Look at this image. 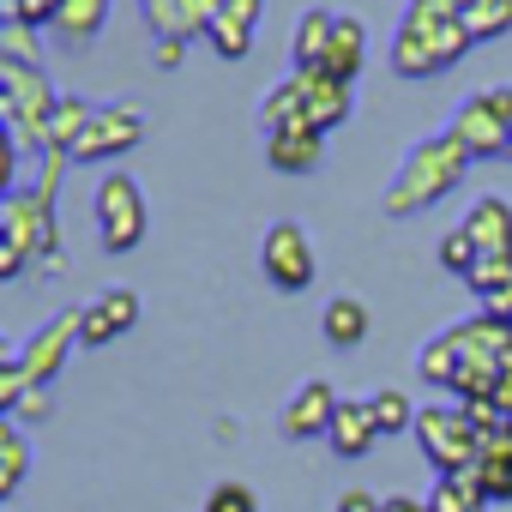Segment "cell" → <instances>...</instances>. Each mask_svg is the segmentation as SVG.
Returning <instances> with one entry per match:
<instances>
[{"label": "cell", "instance_id": "1", "mask_svg": "<svg viewBox=\"0 0 512 512\" xmlns=\"http://www.w3.org/2000/svg\"><path fill=\"white\" fill-rule=\"evenodd\" d=\"M73 169L67 151H49L43 157V175L31 187H13L0 199V278H19L31 260L49 266V272H67V253H61V175Z\"/></svg>", "mask_w": 512, "mask_h": 512}, {"label": "cell", "instance_id": "2", "mask_svg": "<svg viewBox=\"0 0 512 512\" xmlns=\"http://www.w3.org/2000/svg\"><path fill=\"white\" fill-rule=\"evenodd\" d=\"M476 43L458 25V0H410L398 37H392V73L398 79H434L452 61H464Z\"/></svg>", "mask_w": 512, "mask_h": 512}, {"label": "cell", "instance_id": "3", "mask_svg": "<svg viewBox=\"0 0 512 512\" xmlns=\"http://www.w3.org/2000/svg\"><path fill=\"white\" fill-rule=\"evenodd\" d=\"M470 151L452 139V133H428V139H416L410 151H404V163H398V175L386 181V217H416V211H428L434 199H446L464 175H470Z\"/></svg>", "mask_w": 512, "mask_h": 512}, {"label": "cell", "instance_id": "4", "mask_svg": "<svg viewBox=\"0 0 512 512\" xmlns=\"http://www.w3.org/2000/svg\"><path fill=\"white\" fill-rule=\"evenodd\" d=\"M416 440H422V458L440 470V476H464L476 470L482 458V428L470 422V410L458 404H440V410H416Z\"/></svg>", "mask_w": 512, "mask_h": 512}, {"label": "cell", "instance_id": "5", "mask_svg": "<svg viewBox=\"0 0 512 512\" xmlns=\"http://www.w3.org/2000/svg\"><path fill=\"white\" fill-rule=\"evenodd\" d=\"M91 217H97V235H103L109 253H133V247L145 241V229H151L145 187H139L127 169L103 175V181H97V199H91Z\"/></svg>", "mask_w": 512, "mask_h": 512}, {"label": "cell", "instance_id": "6", "mask_svg": "<svg viewBox=\"0 0 512 512\" xmlns=\"http://www.w3.org/2000/svg\"><path fill=\"white\" fill-rule=\"evenodd\" d=\"M217 7H223V0H139V13H145V25L157 37V67L163 73L181 67V49H187L193 31L217 25Z\"/></svg>", "mask_w": 512, "mask_h": 512}, {"label": "cell", "instance_id": "7", "mask_svg": "<svg viewBox=\"0 0 512 512\" xmlns=\"http://www.w3.org/2000/svg\"><path fill=\"white\" fill-rule=\"evenodd\" d=\"M260 266H266L272 290L302 296L314 284V241H308V229L302 223H272L266 241H260Z\"/></svg>", "mask_w": 512, "mask_h": 512}, {"label": "cell", "instance_id": "8", "mask_svg": "<svg viewBox=\"0 0 512 512\" xmlns=\"http://www.w3.org/2000/svg\"><path fill=\"white\" fill-rule=\"evenodd\" d=\"M139 139H145V115H139L133 103H97L91 127H85L79 145H73V163H109V157H127Z\"/></svg>", "mask_w": 512, "mask_h": 512}, {"label": "cell", "instance_id": "9", "mask_svg": "<svg viewBox=\"0 0 512 512\" xmlns=\"http://www.w3.org/2000/svg\"><path fill=\"white\" fill-rule=\"evenodd\" d=\"M79 332H85V308H79V302H73V308H61V314H49V320L19 344L25 374H31L37 386H55V374L67 368V350L79 344Z\"/></svg>", "mask_w": 512, "mask_h": 512}, {"label": "cell", "instance_id": "10", "mask_svg": "<svg viewBox=\"0 0 512 512\" xmlns=\"http://www.w3.org/2000/svg\"><path fill=\"white\" fill-rule=\"evenodd\" d=\"M338 392H332V380H302L296 386V398L284 404V416H278V434L284 440H314V434H332V416H338Z\"/></svg>", "mask_w": 512, "mask_h": 512}, {"label": "cell", "instance_id": "11", "mask_svg": "<svg viewBox=\"0 0 512 512\" xmlns=\"http://www.w3.org/2000/svg\"><path fill=\"white\" fill-rule=\"evenodd\" d=\"M139 314H145V302H139V290H127V284H109V290H97V302H85V332H79V344H109V338H121V332H133L139 326Z\"/></svg>", "mask_w": 512, "mask_h": 512}, {"label": "cell", "instance_id": "12", "mask_svg": "<svg viewBox=\"0 0 512 512\" xmlns=\"http://www.w3.org/2000/svg\"><path fill=\"white\" fill-rule=\"evenodd\" d=\"M446 133H452L470 157H512V127H506V121L482 103V91H476V97L452 115V127H446Z\"/></svg>", "mask_w": 512, "mask_h": 512}, {"label": "cell", "instance_id": "13", "mask_svg": "<svg viewBox=\"0 0 512 512\" xmlns=\"http://www.w3.org/2000/svg\"><path fill=\"white\" fill-rule=\"evenodd\" d=\"M458 229L476 241L482 260H500V253H512V205H506V199H494V193H482V199L464 211V223H458Z\"/></svg>", "mask_w": 512, "mask_h": 512}, {"label": "cell", "instance_id": "14", "mask_svg": "<svg viewBox=\"0 0 512 512\" xmlns=\"http://www.w3.org/2000/svg\"><path fill=\"white\" fill-rule=\"evenodd\" d=\"M260 13H266V0H223V7H217V25L205 31V37H211V49H217L223 61H241V55L253 49Z\"/></svg>", "mask_w": 512, "mask_h": 512}, {"label": "cell", "instance_id": "15", "mask_svg": "<svg viewBox=\"0 0 512 512\" xmlns=\"http://www.w3.org/2000/svg\"><path fill=\"white\" fill-rule=\"evenodd\" d=\"M302 79V97H308V127L326 139L350 121V85H338L332 73H296Z\"/></svg>", "mask_w": 512, "mask_h": 512}, {"label": "cell", "instance_id": "16", "mask_svg": "<svg viewBox=\"0 0 512 512\" xmlns=\"http://www.w3.org/2000/svg\"><path fill=\"white\" fill-rule=\"evenodd\" d=\"M326 157V139L314 127H290V133H266V163L278 175H314Z\"/></svg>", "mask_w": 512, "mask_h": 512}, {"label": "cell", "instance_id": "17", "mask_svg": "<svg viewBox=\"0 0 512 512\" xmlns=\"http://www.w3.org/2000/svg\"><path fill=\"white\" fill-rule=\"evenodd\" d=\"M332 452L338 458H368L374 452V440H380V428H374V416H368V398H344L338 404V416H332Z\"/></svg>", "mask_w": 512, "mask_h": 512}, {"label": "cell", "instance_id": "18", "mask_svg": "<svg viewBox=\"0 0 512 512\" xmlns=\"http://www.w3.org/2000/svg\"><path fill=\"white\" fill-rule=\"evenodd\" d=\"M362 55H368V31H362V19H356V13H338V25H332V49H326V67H320V73H332L338 85H356Z\"/></svg>", "mask_w": 512, "mask_h": 512}, {"label": "cell", "instance_id": "19", "mask_svg": "<svg viewBox=\"0 0 512 512\" xmlns=\"http://www.w3.org/2000/svg\"><path fill=\"white\" fill-rule=\"evenodd\" d=\"M332 25H338V13H326V7L302 13V25H296V37H290V61H296V73H320V67H326Z\"/></svg>", "mask_w": 512, "mask_h": 512}, {"label": "cell", "instance_id": "20", "mask_svg": "<svg viewBox=\"0 0 512 512\" xmlns=\"http://www.w3.org/2000/svg\"><path fill=\"white\" fill-rule=\"evenodd\" d=\"M109 25V0H67L61 7V19H55V43L61 49H85V43H97V31Z\"/></svg>", "mask_w": 512, "mask_h": 512}, {"label": "cell", "instance_id": "21", "mask_svg": "<svg viewBox=\"0 0 512 512\" xmlns=\"http://www.w3.org/2000/svg\"><path fill=\"white\" fill-rule=\"evenodd\" d=\"M260 127L266 133H290V127H308V97H302V79H278L260 103Z\"/></svg>", "mask_w": 512, "mask_h": 512}, {"label": "cell", "instance_id": "22", "mask_svg": "<svg viewBox=\"0 0 512 512\" xmlns=\"http://www.w3.org/2000/svg\"><path fill=\"white\" fill-rule=\"evenodd\" d=\"M458 368H464V338H458V326H446L440 338H428V344H422L416 374H422L428 386H452V380H458Z\"/></svg>", "mask_w": 512, "mask_h": 512}, {"label": "cell", "instance_id": "23", "mask_svg": "<svg viewBox=\"0 0 512 512\" xmlns=\"http://www.w3.org/2000/svg\"><path fill=\"white\" fill-rule=\"evenodd\" d=\"M320 326H326V344L356 350V344L368 338V308H362L356 296H332V302H326V314H320Z\"/></svg>", "mask_w": 512, "mask_h": 512}, {"label": "cell", "instance_id": "24", "mask_svg": "<svg viewBox=\"0 0 512 512\" xmlns=\"http://www.w3.org/2000/svg\"><path fill=\"white\" fill-rule=\"evenodd\" d=\"M458 25L470 31V43H494L512 31V0H458Z\"/></svg>", "mask_w": 512, "mask_h": 512}, {"label": "cell", "instance_id": "25", "mask_svg": "<svg viewBox=\"0 0 512 512\" xmlns=\"http://www.w3.org/2000/svg\"><path fill=\"white\" fill-rule=\"evenodd\" d=\"M25 470H31V446H25V428L7 422L0 428V500H13L25 488Z\"/></svg>", "mask_w": 512, "mask_h": 512}, {"label": "cell", "instance_id": "26", "mask_svg": "<svg viewBox=\"0 0 512 512\" xmlns=\"http://www.w3.org/2000/svg\"><path fill=\"white\" fill-rule=\"evenodd\" d=\"M368 416H374V428L392 440V434H416V404L398 392V386H380L374 398H368Z\"/></svg>", "mask_w": 512, "mask_h": 512}, {"label": "cell", "instance_id": "27", "mask_svg": "<svg viewBox=\"0 0 512 512\" xmlns=\"http://www.w3.org/2000/svg\"><path fill=\"white\" fill-rule=\"evenodd\" d=\"M428 512H488V494L476 488V476H440L428 494Z\"/></svg>", "mask_w": 512, "mask_h": 512}, {"label": "cell", "instance_id": "28", "mask_svg": "<svg viewBox=\"0 0 512 512\" xmlns=\"http://www.w3.org/2000/svg\"><path fill=\"white\" fill-rule=\"evenodd\" d=\"M470 476H476V488L488 494V506H494V500H512V452H482Z\"/></svg>", "mask_w": 512, "mask_h": 512}, {"label": "cell", "instance_id": "29", "mask_svg": "<svg viewBox=\"0 0 512 512\" xmlns=\"http://www.w3.org/2000/svg\"><path fill=\"white\" fill-rule=\"evenodd\" d=\"M37 380L25 374V356L19 350H7V362H0V416H13L19 404H25V392H31Z\"/></svg>", "mask_w": 512, "mask_h": 512}, {"label": "cell", "instance_id": "30", "mask_svg": "<svg viewBox=\"0 0 512 512\" xmlns=\"http://www.w3.org/2000/svg\"><path fill=\"white\" fill-rule=\"evenodd\" d=\"M476 260H482V253H476V241H470L464 229H446V235H440V266H446L452 278H470Z\"/></svg>", "mask_w": 512, "mask_h": 512}, {"label": "cell", "instance_id": "31", "mask_svg": "<svg viewBox=\"0 0 512 512\" xmlns=\"http://www.w3.org/2000/svg\"><path fill=\"white\" fill-rule=\"evenodd\" d=\"M464 284H470L482 302H488V296H500V290L512 284V253H500V260H476V272H470Z\"/></svg>", "mask_w": 512, "mask_h": 512}, {"label": "cell", "instance_id": "32", "mask_svg": "<svg viewBox=\"0 0 512 512\" xmlns=\"http://www.w3.org/2000/svg\"><path fill=\"white\" fill-rule=\"evenodd\" d=\"M205 512H260V494H253L247 482H217L205 494Z\"/></svg>", "mask_w": 512, "mask_h": 512}, {"label": "cell", "instance_id": "33", "mask_svg": "<svg viewBox=\"0 0 512 512\" xmlns=\"http://www.w3.org/2000/svg\"><path fill=\"white\" fill-rule=\"evenodd\" d=\"M0 55L7 61H37V31L19 19H0Z\"/></svg>", "mask_w": 512, "mask_h": 512}, {"label": "cell", "instance_id": "34", "mask_svg": "<svg viewBox=\"0 0 512 512\" xmlns=\"http://www.w3.org/2000/svg\"><path fill=\"white\" fill-rule=\"evenodd\" d=\"M61 7H67V0H19V7H13L7 19H19V25H31V31H55Z\"/></svg>", "mask_w": 512, "mask_h": 512}, {"label": "cell", "instance_id": "35", "mask_svg": "<svg viewBox=\"0 0 512 512\" xmlns=\"http://www.w3.org/2000/svg\"><path fill=\"white\" fill-rule=\"evenodd\" d=\"M49 410H55V404H49V386H31V392H25V404H19L7 422H43Z\"/></svg>", "mask_w": 512, "mask_h": 512}, {"label": "cell", "instance_id": "36", "mask_svg": "<svg viewBox=\"0 0 512 512\" xmlns=\"http://www.w3.org/2000/svg\"><path fill=\"white\" fill-rule=\"evenodd\" d=\"M338 512H386V500L368 494V488H344V494H338Z\"/></svg>", "mask_w": 512, "mask_h": 512}, {"label": "cell", "instance_id": "37", "mask_svg": "<svg viewBox=\"0 0 512 512\" xmlns=\"http://www.w3.org/2000/svg\"><path fill=\"white\" fill-rule=\"evenodd\" d=\"M482 103H488V109H494V115L512 127V85H494V91H482Z\"/></svg>", "mask_w": 512, "mask_h": 512}, {"label": "cell", "instance_id": "38", "mask_svg": "<svg viewBox=\"0 0 512 512\" xmlns=\"http://www.w3.org/2000/svg\"><path fill=\"white\" fill-rule=\"evenodd\" d=\"M482 314H494V320H512V284H506L500 296H488V302H482Z\"/></svg>", "mask_w": 512, "mask_h": 512}, {"label": "cell", "instance_id": "39", "mask_svg": "<svg viewBox=\"0 0 512 512\" xmlns=\"http://www.w3.org/2000/svg\"><path fill=\"white\" fill-rule=\"evenodd\" d=\"M386 512H428V500H410V494H386Z\"/></svg>", "mask_w": 512, "mask_h": 512}, {"label": "cell", "instance_id": "40", "mask_svg": "<svg viewBox=\"0 0 512 512\" xmlns=\"http://www.w3.org/2000/svg\"><path fill=\"white\" fill-rule=\"evenodd\" d=\"M500 374H506V380H512V350H506V356H500Z\"/></svg>", "mask_w": 512, "mask_h": 512}, {"label": "cell", "instance_id": "41", "mask_svg": "<svg viewBox=\"0 0 512 512\" xmlns=\"http://www.w3.org/2000/svg\"><path fill=\"white\" fill-rule=\"evenodd\" d=\"M13 7H19V0H0V19H7V13H13Z\"/></svg>", "mask_w": 512, "mask_h": 512}, {"label": "cell", "instance_id": "42", "mask_svg": "<svg viewBox=\"0 0 512 512\" xmlns=\"http://www.w3.org/2000/svg\"><path fill=\"white\" fill-rule=\"evenodd\" d=\"M500 422H506V434H512V416H500Z\"/></svg>", "mask_w": 512, "mask_h": 512}, {"label": "cell", "instance_id": "43", "mask_svg": "<svg viewBox=\"0 0 512 512\" xmlns=\"http://www.w3.org/2000/svg\"><path fill=\"white\" fill-rule=\"evenodd\" d=\"M506 332H512V320H506Z\"/></svg>", "mask_w": 512, "mask_h": 512}]
</instances>
